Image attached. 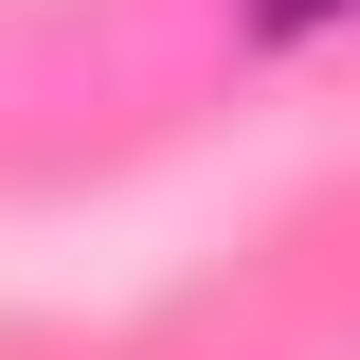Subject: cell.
Wrapping results in <instances>:
<instances>
[{
	"mask_svg": "<svg viewBox=\"0 0 360 360\" xmlns=\"http://www.w3.org/2000/svg\"><path fill=\"white\" fill-rule=\"evenodd\" d=\"M342 18H360V0H234V37H252V54H307V37H342Z\"/></svg>",
	"mask_w": 360,
	"mask_h": 360,
	"instance_id": "cell-1",
	"label": "cell"
}]
</instances>
